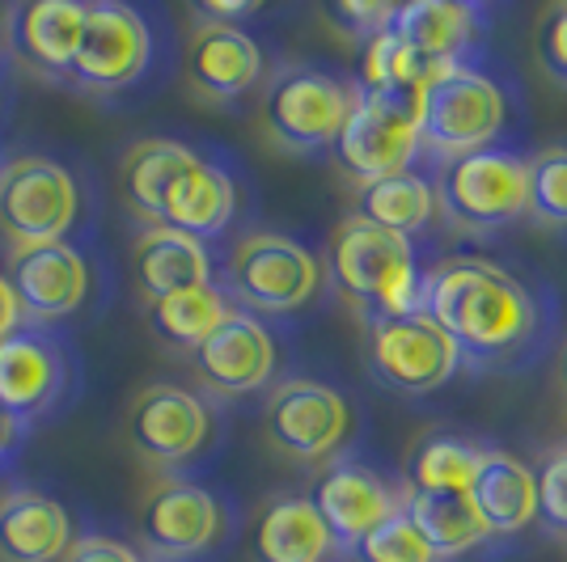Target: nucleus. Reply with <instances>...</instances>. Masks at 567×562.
Returning a JSON list of instances; mask_svg holds the SVG:
<instances>
[{
	"label": "nucleus",
	"instance_id": "f257e3e1",
	"mask_svg": "<svg viewBox=\"0 0 567 562\" xmlns=\"http://www.w3.org/2000/svg\"><path fill=\"white\" fill-rule=\"evenodd\" d=\"M420 313L450 334L462 364L474 368L525 364L546 343L550 326L543 296L487 258H445L427 267Z\"/></svg>",
	"mask_w": 567,
	"mask_h": 562
},
{
	"label": "nucleus",
	"instance_id": "f03ea898",
	"mask_svg": "<svg viewBox=\"0 0 567 562\" xmlns=\"http://www.w3.org/2000/svg\"><path fill=\"white\" fill-rule=\"evenodd\" d=\"M327 271L339 283V292L369 313V322L406 318L424 309L427 271L420 267L415 241L385 233L360 216L334 225L327 241Z\"/></svg>",
	"mask_w": 567,
	"mask_h": 562
},
{
	"label": "nucleus",
	"instance_id": "7ed1b4c3",
	"mask_svg": "<svg viewBox=\"0 0 567 562\" xmlns=\"http://www.w3.org/2000/svg\"><path fill=\"white\" fill-rule=\"evenodd\" d=\"M420 148L453 162L478 148H492L508 123V94L496 76L466 64H432L415 90Z\"/></svg>",
	"mask_w": 567,
	"mask_h": 562
},
{
	"label": "nucleus",
	"instance_id": "20e7f679",
	"mask_svg": "<svg viewBox=\"0 0 567 562\" xmlns=\"http://www.w3.org/2000/svg\"><path fill=\"white\" fill-rule=\"evenodd\" d=\"M360 85L318 64H284L262 90V127L284 153L331 148L352 115Z\"/></svg>",
	"mask_w": 567,
	"mask_h": 562
},
{
	"label": "nucleus",
	"instance_id": "39448f33",
	"mask_svg": "<svg viewBox=\"0 0 567 562\" xmlns=\"http://www.w3.org/2000/svg\"><path fill=\"white\" fill-rule=\"evenodd\" d=\"M432 190L457 233H492L525 216V157L499 144L453 157L441 162Z\"/></svg>",
	"mask_w": 567,
	"mask_h": 562
},
{
	"label": "nucleus",
	"instance_id": "423d86ee",
	"mask_svg": "<svg viewBox=\"0 0 567 562\" xmlns=\"http://www.w3.org/2000/svg\"><path fill=\"white\" fill-rule=\"evenodd\" d=\"M334 165L352 178L355 187L378 183L420 162V118L415 94L385 90V94H360L343 132L331 144Z\"/></svg>",
	"mask_w": 567,
	"mask_h": 562
},
{
	"label": "nucleus",
	"instance_id": "0eeeda50",
	"mask_svg": "<svg viewBox=\"0 0 567 562\" xmlns=\"http://www.w3.org/2000/svg\"><path fill=\"white\" fill-rule=\"evenodd\" d=\"M322 288V262L297 237L246 233L225 267V296L259 313H297Z\"/></svg>",
	"mask_w": 567,
	"mask_h": 562
},
{
	"label": "nucleus",
	"instance_id": "6e6552de",
	"mask_svg": "<svg viewBox=\"0 0 567 562\" xmlns=\"http://www.w3.org/2000/svg\"><path fill=\"white\" fill-rule=\"evenodd\" d=\"M76 208V178L60 162L25 153L0 165V233L13 246L64 241Z\"/></svg>",
	"mask_w": 567,
	"mask_h": 562
},
{
	"label": "nucleus",
	"instance_id": "1a4fd4ad",
	"mask_svg": "<svg viewBox=\"0 0 567 562\" xmlns=\"http://www.w3.org/2000/svg\"><path fill=\"white\" fill-rule=\"evenodd\" d=\"M153 64V30L141 9L118 0L85 4L81 48L72 60V81L90 94H118L136 85Z\"/></svg>",
	"mask_w": 567,
	"mask_h": 562
},
{
	"label": "nucleus",
	"instance_id": "9d476101",
	"mask_svg": "<svg viewBox=\"0 0 567 562\" xmlns=\"http://www.w3.org/2000/svg\"><path fill=\"white\" fill-rule=\"evenodd\" d=\"M369 368L385 389L432 394L457 376L462 355L427 313H406L369 322Z\"/></svg>",
	"mask_w": 567,
	"mask_h": 562
},
{
	"label": "nucleus",
	"instance_id": "9b49d317",
	"mask_svg": "<svg viewBox=\"0 0 567 562\" xmlns=\"http://www.w3.org/2000/svg\"><path fill=\"white\" fill-rule=\"evenodd\" d=\"M262 423L267 440L292 461H327L352 431V406L327 381L292 376L267 398Z\"/></svg>",
	"mask_w": 567,
	"mask_h": 562
},
{
	"label": "nucleus",
	"instance_id": "f8f14e48",
	"mask_svg": "<svg viewBox=\"0 0 567 562\" xmlns=\"http://www.w3.org/2000/svg\"><path fill=\"white\" fill-rule=\"evenodd\" d=\"M225 538V508L208 487L187 478L153 482L141 503V541L157 559H195Z\"/></svg>",
	"mask_w": 567,
	"mask_h": 562
},
{
	"label": "nucleus",
	"instance_id": "ddd939ff",
	"mask_svg": "<svg viewBox=\"0 0 567 562\" xmlns=\"http://www.w3.org/2000/svg\"><path fill=\"white\" fill-rule=\"evenodd\" d=\"M190 364H195L199 381H204L213 394L241 398V394L262 389V385L276 376L280 352H276L271 330L262 326L255 313L234 309V313L190 352Z\"/></svg>",
	"mask_w": 567,
	"mask_h": 562
},
{
	"label": "nucleus",
	"instance_id": "4468645a",
	"mask_svg": "<svg viewBox=\"0 0 567 562\" xmlns=\"http://www.w3.org/2000/svg\"><path fill=\"white\" fill-rule=\"evenodd\" d=\"M127 431L141 457L153 466H183L213 436V415L199 394L183 385H148L132 402Z\"/></svg>",
	"mask_w": 567,
	"mask_h": 562
},
{
	"label": "nucleus",
	"instance_id": "2eb2a0df",
	"mask_svg": "<svg viewBox=\"0 0 567 562\" xmlns=\"http://www.w3.org/2000/svg\"><path fill=\"white\" fill-rule=\"evenodd\" d=\"M4 280L22 305V318H69L90 296V262L72 241L13 246Z\"/></svg>",
	"mask_w": 567,
	"mask_h": 562
},
{
	"label": "nucleus",
	"instance_id": "dca6fc26",
	"mask_svg": "<svg viewBox=\"0 0 567 562\" xmlns=\"http://www.w3.org/2000/svg\"><path fill=\"white\" fill-rule=\"evenodd\" d=\"M69 389V360L43 330L18 326L0 339V406L22 423L48 415Z\"/></svg>",
	"mask_w": 567,
	"mask_h": 562
},
{
	"label": "nucleus",
	"instance_id": "f3484780",
	"mask_svg": "<svg viewBox=\"0 0 567 562\" xmlns=\"http://www.w3.org/2000/svg\"><path fill=\"white\" fill-rule=\"evenodd\" d=\"M309 503L318 508L331 541L343 550H352L355 541H364L378 524L402 512V499L394 495V487L378 469L355 466V461H339L327 469L309 495Z\"/></svg>",
	"mask_w": 567,
	"mask_h": 562
},
{
	"label": "nucleus",
	"instance_id": "a211bd4d",
	"mask_svg": "<svg viewBox=\"0 0 567 562\" xmlns=\"http://www.w3.org/2000/svg\"><path fill=\"white\" fill-rule=\"evenodd\" d=\"M183 69L195 94L213 97V102H234L262 81V48L241 25L199 22L190 30Z\"/></svg>",
	"mask_w": 567,
	"mask_h": 562
},
{
	"label": "nucleus",
	"instance_id": "6ab92c4d",
	"mask_svg": "<svg viewBox=\"0 0 567 562\" xmlns=\"http://www.w3.org/2000/svg\"><path fill=\"white\" fill-rule=\"evenodd\" d=\"M237 211V187L234 178L208 157H190L174 183L162 195V211H157V225L153 229H174V233H187L195 241H213L234 225Z\"/></svg>",
	"mask_w": 567,
	"mask_h": 562
},
{
	"label": "nucleus",
	"instance_id": "aec40b11",
	"mask_svg": "<svg viewBox=\"0 0 567 562\" xmlns=\"http://www.w3.org/2000/svg\"><path fill=\"white\" fill-rule=\"evenodd\" d=\"M390 34L432 64H466V51L483 34V9L462 0H411L394 4Z\"/></svg>",
	"mask_w": 567,
	"mask_h": 562
},
{
	"label": "nucleus",
	"instance_id": "412c9836",
	"mask_svg": "<svg viewBox=\"0 0 567 562\" xmlns=\"http://www.w3.org/2000/svg\"><path fill=\"white\" fill-rule=\"evenodd\" d=\"M72 550V520L64 503L43 491H13L0 499V562H60Z\"/></svg>",
	"mask_w": 567,
	"mask_h": 562
},
{
	"label": "nucleus",
	"instance_id": "4be33fe9",
	"mask_svg": "<svg viewBox=\"0 0 567 562\" xmlns=\"http://www.w3.org/2000/svg\"><path fill=\"white\" fill-rule=\"evenodd\" d=\"M471 503L478 520L487 524V533H520L525 524L538 520V487H534V469L520 457L504 448H487L483 461L474 469Z\"/></svg>",
	"mask_w": 567,
	"mask_h": 562
},
{
	"label": "nucleus",
	"instance_id": "5701e85b",
	"mask_svg": "<svg viewBox=\"0 0 567 562\" xmlns=\"http://www.w3.org/2000/svg\"><path fill=\"white\" fill-rule=\"evenodd\" d=\"M132 271L144 301H162L174 292H190L213 283V254L204 241L174 229H144L132 250Z\"/></svg>",
	"mask_w": 567,
	"mask_h": 562
},
{
	"label": "nucleus",
	"instance_id": "b1692460",
	"mask_svg": "<svg viewBox=\"0 0 567 562\" xmlns=\"http://www.w3.org/2000/svg\"><path fill=\"white\" fill-rule=\"evenodd\" d=\"M334 550L309 495L271 499L250 529V562H327Z\"/></svg>",
	"mask_w": 567,
	"mask_h": 562
},
{
	"label": "nucleus",
	"instance_id": "393cba45",
	"mask_svg": "<svg viewBox=\"0 0 567 562\" xmlns=\"http://www.w3.org/2000/svg\"><path fill=\"white\" fill-rule=\"evenodd\" d=\"M352 216L378 225L385 233H399V237H406V241H415L420 233L432 229V220H436L441 211H436L432 178L420 174V169H402V174H390V178L355 187Z\"/></svg>",
	"mask_w": 567,
	"mask_h": 562
},
{
	"label": "nucleus",
	"instance_id": "a878e982",
	"mask_svg": "<svg viewBox=\"0 0 567 562\" xmlns=\"http://www.w3.org/2000/svg\"><path fill=\"white\" fill-rule=\"evenodd\" d=\"M85 4L76 0H34L13 13V43L34 69L72 72L76 48H81Z\"/></svg>",
	"mask_w": 567,
	"mask_h": 562
},
{
	"label": "nucleus",
	"instance_id": "bb28decb",
	"mask_svg": "<svg viewBox=\"0 0 567 562\" xmlns=\"http://www.w3.org/2000/svg\"><path fill=\"white\" fill-rule=\"evenodd\" d=\"M402 512L420 524V533L427 538L436 562L457 559V554H466V550H474V545H483V541L492 538L466 491H406Z\"/></svg>",
	"mask_w": 567,
	"mask_h": 562
},
{
	"label": "nucleus",
	"instance_id": "cd10ccee",
	"mask_svg": "<svg viewBox=\"0 0 567 562\" xmlns=\"http://www.w3.org/2000/svg\"><path fill=\"white\" fill-rule=\"evenodd\" d=\"M195 157V148L183 140H169V136H153L127 148V157L118 165V183L123 195L136 216L157 225V211H162V195L174 183V174Z\"/></svg>",
	"mask_w": 567,
	"mask_h": 562
},
{
	"label": "nucleus",
	"instance_id": "c85d7f7f",
	"mask_svg": "<svg viewBox=\"0 0 567 562\" xmlns=\"http://www.w3.org/2000/svg\"><path fill=\"white\" fill-rule=\"evenodd\" d=\"M229 313H234V301L225 296V288L204 283V288H190V292L148 301V326H153L157 339H166L169 347L195 352Z\"/></svg>",
	"mask_w": 567,
	"mask_h": 562
},
{
	"label": "nucleus",
	"instance_id": "c756f323",
	"mask_svg": "<svg viewBox=\"0 0 567 562\" xmlns=\"http://www.w3.org/2000/svg\"><path fill=\"white\" fill-rule=\"evenodd\" d=\"M483 452L487 448L466 440V436L432 431L415 445L411 461H406V491H471Z\"/></svg>",
	"mask_w": 567,
	"mask_h": 562
},
{
	"label": "nucleus",
	"instance_id": "7c9ffc66",
	"mask_svg": "<svg viewBox=\"0 0 567 562\" xmlns=\"http://www.w3.org/2000/svg\"><path fill=\"white\" fill-rule=\"evenodd\" d=\"M432 72V60H424L420 51H411L402 39L390 34V25L373 34L364 48H360V94H385V90H406L415 94L420 81Z\"/></svg>",
	"mask_w": 567,
	"mask_h": 562
},
{
	"label": "nucleus",
	"instance_id": "2f4dec72",
	"mask_svg": "<svg viewBox=\"0 0 567 562\" xmlns=\"http://www.w3.org/2000/svg\"><path fill=\"white\" fill-rule=\"evenodd\" d=\"M525 216L546 229H567V144L525 157Z\"/></svg>",
	"mask_w": 567,
	"mask_h": 562
},
{
	"label": "nucleus",
	"instance_id": "473e14b6",
	"mask_svg": "<svg viewBox=\"0 0 567 562\" xmlns=\"http://www.w3.org/2000/svg\"><path fill=\"white\" fill-rule=\"evenodd\" d=\"M355 562H436L420 524L406 512H394L385 524H378L364 541L352 545Z\"/></svg>",
	"mask_w": 567,
	"mask_h": 562
},
{
	"label": "nucleus",
	"instance_id": "72a5a7b5",
	"mask_svg": "<svg viewBox=\"0 0 567 562\" xmlns=\"http://www.w3.org/2000/svg\"><path fill=\"white\" fill-rule=\"evenodd\" d=\"M534 487H538V516L550 533L567 538V445L546 452L543 466L534 469Z\"/></svg>",
	"mask_w": 567,
	"mask_h": 562
},
{
	"label": "nucleus",
	"instance_id": "f704fd0d",
	"mask_svg": "<svg viewBox=\"0 0 567 562\" xmlns=\"http://www.w3.org/2000/svg\"><path fill=\"white\" fill-rule=\"evenodd\" d=\"M534 55L550 81L567 85V4L546 9L538 30H534Z\"/></svg>",
	"mask_w": 567,
	"mask_h": 562
},
{
	"label": "nucleus",
	"instance_id": "c9c22d12",
	"mask_svg": "<svg viewBox=\"0 0 567 562\" xmlns=\"http://www.w3.org/2000/svg\"><path fill=\"white\" fill-rule=\"evenodd\" d=\"M390 13L394 4H360V0H343V4H331V22L352 39V43H369L373 34H381L390 25Z\"/></svg>",
	"mask_w": 567,
	"mask_h": 562
},
{
	"label": "nucleus",
	"instance_id": "e433bc0d",
	"mask_svg": "<svg viewBox=\"0 0 567 562\" xmlns=\"http://www.w3.org/2000/svg\"><path fill=\"white\" fill-rule=\"evenodd\" d=\"M64 562H144L132 545H123L115 538H81L72 541V550L64 554Z\"/></svg>",
	"mask_w": 567,
	"mask_h": 562
},
{
	"label": "nucleus",
	"instance_id": "4c0bfd02",
	"mask_svg": "<svg viewBox=\"0 0 567 562\" xmlns=\"http://www.w3.org/2000/svg\"><path fill=\"white\" fill-rule=\"evenodd\" d=\"M18 326H22V305H18L13 288H9L4 271H0V339H4V334H13Z\"/></svg>",
	"mask_w": 567,
	"mask_h": 562
},
{
	"label": "nucleus",
	"instance_id": "58836bf2",
	"mask_svg": "<svg viewBox=\"0 0 567 562\" xmlns=\"http://www.w3.org/2000/svg\"><path fill=\"white\" fill-rule=\"evenodd\" d=\"M25 431H30V423H22L18 415H9V410L0 406V457H9L13 448L22 445Z\"/></svg>",
	"mask_w": 567,
	"mask_h": 562
},
{
	"label": "nucleus",
	"instance_id": "ea45409f",
	"mask_svg": "<svg viewBox=\"0 0 567 562\" xmlns=\"http://www.w3.org/2000/svg\"><path fill=\"white\" fill-rule=\"evenodd\" d=\"M555 373H559V385H564V398H567V343H564V352H559V368H555Z\"/></svg>",
	"mask_w": 567,
	"mask_h": 562
}]
</instances>
